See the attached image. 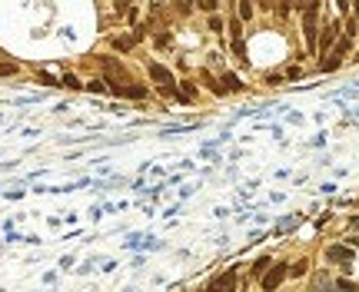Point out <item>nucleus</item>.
I'll use <instances>...</instances> for the list:
<instances>
[{
  "label": "nucleus",
  "instance_id": "2",
  "mask_svg": "<svg viewBox=\"0 0 359 292\" xmlns=\"http://www.w3.org/2000/svg\"><path fill=\"white\" fill-rule=\"evenodd\" d=\"M286 275H289V269H286V266H273L269 273H263V292H276Z\"/></svg>",
  "mask_w": 359,
  "mask_h": 292
},
{
  "label": "nucleus",
  "instance_id": "31",
  "mask_svg": "<svg viewBox=\"0 0 359 292\" xmlns=\"http://www.w3.org/2000/svg\"><path fill=\"white\" fill-rule=\"evenodd\" d=\"M256 3H260V10H269V7H273V0H256Z\"/></svg>",
  "mask_w": 359,
  "mask_h": 292
},
{
  "label": "nucleus",
  "instance_id": "17",
  "mask_svg": "<svg viewBox=\"0 0 359 292\" xmlns=\"http://www.w3.org/2000/svg\"><path fill=\"white\" fill-rule=\"evenodd\" d=\"M147 87H140V83H133V87H127V93H123V96H133V100H143V96H147Z\"/></svg>",
  "mask_w": 359,
  "mask_h": 292
},
{
  "label": "nucleus",
  "instance_id": "14",
  "mask_svg": "<svg viewBox=\"0 0 359 292\" xmlns=\"http://www.w3.org/2000/svg\"><path fill=\"white\" fill-rule=\"evenodd\" d=\"M193 7H196V0H173V10H176L180 17H187Z\"/></svg>",
  "mask_w": 359,
  "mask_h": 292
},
{
  "label": "nucleus",
  "instance_id": "16",
  "mask_svg": "<svg viewBox=\"0 0 359 292\" xmlns=\"http://www.w3.org/2000/svg\"><path fill=\"white\" fill-rule=\"evenodd\" d=\"M60 83H63L67 90H83V83H80V76H74V73H67V76H60Z\"/></svg>",
  "mask_w": 359,
  "mask_h": 292
},
{
  "label": "nucleus",
  "instance_id": "11",
  "mask_svg": "<svg viewBox=\"0 0 359 292\" xmlns=\"http://www.w3.org/2000/svg\"><path fill=\"white\" fill-rule=\"evenodd\" d=\"M223 87H227V93L229 90H243V80H240L236 73H223Z\"/></svg>",
  "mask_w": 359,
  "mask_h": 292
},
{
  "label": "nucleus",
  "instance_id": "1",
  "mask_svg": "<svg viewBox=\"0 0 359 292\" xmlns=\"http://www.w3.org/2000/svg\"><path fill=\"white\" fill-rule=\"evenodd\" d=\"M302 36H306V50L313 54L320 47V0H313L302 10Z\"/></svg>",
  "mask_w": 359,
  "mask_h": 292
},
{
  "label": "nucleus",
  "instance_id": "19",
  "mask_svg": "<svg viewBox=\"0 0 359 292\" xmlns=\"http://www.w3.org/2000/svg\"><path fill=\"white\" fill-rule=\"evenodd\" d=\"M229 43H233V54H236V60H243V63H246V43H243V40H229Z\"/></svg>",
  "mask_w": 359,
  "mask_h": 292
},
{
  "label": "nucleus",
  "instance_id": "22",
  "mask_svg": "<svg viewBox=\"0 0 359 292\" xmlns=\"http://www.w3.org/2000/svg\"><path fill=\"white\" fill-rule=\"evenodd\" d=\"M87 90H90V93H107L110 87H107L103 80H90V83H87Z\"/></svg>",
  "mask_w": 359,
  "mask_h": 292
},
{
  "label": "nucleus",
  "instance_id": "15",
  "mask_svg": "<svg viewBox=\"0 0 359 292\" xmlns=\"http://www.w3.org/2000/svg\"><path fill=\"white\" fill-rule=\"evenodd\" d=\"M313 292H333V282H329V275H316V282H313Z\"/></svg>",
  "mask_w": 359,
  "mask_h": 292
},
{
  "label": "nucleus",
  "instance_id": "28",
  "mask_svg": "<svg viewBox=\"0 0 359 292\" xmlns=\"http://www.w3.org/2000/svg\"><path fill=\"white\" fill-rule=\"evenodd\" d=\"M356 30H359L356 17H349V23H346V36H356Z\"/></svg>",
  "mask_w": 359,
  "mask_h": 292
},
{
  "label": "nucleus",
  "instance_id": "20",
  "mask_svg": "<svg viewBox=\"0 0 359 292\" xmlns=\"http://www.w3.org/2000/svg\"><path fill=\"white\" fill-rule=\"evenodd\" d=\"M14 73H20V63H0V80L3 76H14Z\"/></svg>",
  "mask_w": 359,
  "mask_h": 292
},
{
  "label": "nucleus",
  "instance_id": "26",
  "mask_svg": "<svg viewBox=\"0 0 359 292\" xmlns=\"http://www.w3.org/2000/svg\"><path fill=\"white\" fill-rule=\"evenodd\" d=\"M180 87H183V96H193V93H196V87H193V83H189V80H180Z\"/></svg>",
  "mask_w": 359,
  "mask_h": 292
},
{
  "label": "nucleus",
  "instance_id": "8",
  "mask_svg": "<svg viewBox=\"0 0 359 292\" xmlns=\"http://www.w3.org/2000/svg\"><path fill=\"white\" fill-rule=\"evenodd\" d=\"M227 30H229V40H243V20H240V17H229Z\"/></svg>",
  "mask_w": 359,
  "mask_h": 292
},
{
  "label": "nucleus",
  "instance_id": "12",
  "mask_svg": "<svg viewBox=\"0 0 359 292\" xmlns=\"http://www.w3.org/2000/svg\"><path fill=\"white\" fill-rule=\"evenodd\" d=\"M273 7H276V17L286 20V17H289V10H293V0H273Z\"/></svg>",
  "mask_w": 359,
  "mask_h": 292
},
{
  "label": "nucleus",
  "instance_id": "32",
  "mask_svg": "<svg viewBox=\"0 0 359 292\" xmlns=\"http://www.w3.org/2000/svg\"><path fill=\"white\" fill-rule=\"evenodd\" d=\"M353 17L359 20V0H353Z\"/></svg>",
  "mask_w": 359,
  "mask_h": 292
},
{
  "label": "nucleus",
  "instance_id": "9",
  "mask_svg": "<svg viewBox=\"0 0 359 292\" xmlns=\"http://www.w3.org/2000/svg\"><path fill=\"white\" fill-rule=\"evenodd\" d=\"M340 63H342V56H336L333 50H329V56H326V60H320V70H322V73H333Z\"/></svg>",
  "mask_w": 359,
  "mask_h": 292
},
{
  "label": "nucleus",
  "instance_id": "13",
  "mask_svg": "<svg viewBox=\"0 0 359 292\" xmlns=\"http://www.w3.org/2000/svg\"><path fill=\"white\" fill-rule=\"evenodd\" d=\"M200 80H203V83H207V87L216 93V96H223V93H227V87H223V83H216V76H209V73H203Z\"/></svg>",
  "mask_w": 359,
  "mask_h": 292
},
{
  "label": "nucleus",
  "instance_id": "23",
  "mask_svg": "<svg viewBox=\"0 0 359 292\" xmlns=\"http://www.w3.org/2000/svg\"><path fill=\"white\" fill-rule=\"evenodd\" d=\"M153 43H156V47H170V34H167V30H160V34L153 36Z\"/></svg>",
  "mask_w": 359,
  "mask_h": 292
},
{
  "label": "nucleus",
  "instance_id": "24",
  "mask_svg": "<svg viewBox=\"0 0 359 292\" xmlns=\"http://www.w3.org/2000/svg\"><path fill=\"white\" fill-rule=\"evenodd\" d=\"M266 269H269V259H266V256H263V259H260V262L253 266V275H263Z\"/></svg>",
  "mask_w": 359,
  "mask_h": 292
},
{
  "label": "nucleus",
  "instance_id": "21",
  "mask_svg": "<svg viewBox=\"0 0 359 292\" xmlns=\"http://www.w3.org/2000/svg\"><path fill=\"white\" fill-rule=\"evenodd\" d=\"M216 3H220V0H196V7H200L203 14H216Z\"/></svg>",
  "mask_w": 359,
  "mask_h": 292
},
{
  "label": "nucleus",
  "instance_id": "3",
  "mask_svg": "<svg viewBox=\"0 0 359 292\" xmlns=\"http://www.w3.org/2000/svg\"><path fill=\"white\" fill-rule=\"evenodd\" d=\"M336 36H340V20H333V23H326L320 34V47L316 50H322V54H329L333 50V43H336Z\"/></svg>",
  "mask_w": 359,
  "mask_h": 292
},
{
  "label": "nucleus",
  "instance_id": "10",
  "mask_svg": "<svg viewBox=\"0 0 359 292\" xmlns=\"http://www.w3.org/2000/svg\"><path fill=\"white\" fill-rule=\"evenodd\" d=\"M34 76H37V83H43V87H63L57 76H54V73H47V70H37Z\"/></svg>",
  "mask_w": 359,
  "mask_h": 292
},
{
  "label": "nucleus",
  "instance_id": "27",
  "mask_svg": "<svg viewBox=\"0 0 359 292\" xmlns=\"http://www.w3.org/2000/svg\"><path fill=\"white\" fill-rule=\"evenodd\" d=\"M113 7L120 10V14H127V10L133 7V0H113Z\"/></svg>",
  "mask_w": 359,
  "mask_h": 292
},
{
  "label": "nucleus",
  "instance_id": "4",
  "mask_svg": "<svg viewBox=\"0 0 359 292\" xmlns=\"http://www.w3.org/2000/svg\"><path fill=\"white\" fill-rule=\"evenodd\" d=\"M233 286H236V269H229V273H223L220 279H213V282H209V292H233Z\"/></svg>",
  "mask_w": 359,
  "mask_h": 292
},
{
  "label": "nucleus",
  "instance_id": "5",
  "mask_svg": "<svg viewBox=\"0 0 359 292\" xmlns=\"http://www.w3.org/2000/svg\"><path fill=\"white\" fill-rule=\"evenodd\" d=\"M326 259H329V262H349L353 253H349L346 246H329V249H326Z\"/></svg>",
  "mask_w": 359,
  "mask_h": 292
},
{
  "label": "nucleus",
  "instance_id": "18",
  "mask_svg": "<svg viewBox=\"0 0 359 292\" xmlns=\"http://www.w3.org/2000/svg\"><path fill=\"white\" fill-rule=\"evenodd\" d=\"M207 27H209V34H220V30H223L227 23H223V20L216 17V14H209V17H207Z\"/></svg>",
  "mask_w": 359,
  "mask_h": 292
},
{
  "label": "nucleus",
  "instance_id": "7",
  "mask_svg": "<svg viewBox=\"0 0 359 292\" xmlns=\"http://www.w3.org/2000/svg\"><path fill=\"white\" fill-rule=\"evenodd\" d=\"M253 10H256L253 0H236V17H240V20H249V17H253Z\"/></svg>",
  "mask_w": 359,
  "mask_h": 292
},
{
  "label": "nucleus",
  "instance_id": "30",
  "mask_svg": "<svg viewBox=\"0 0 359 292\" xmlns=\"http://www.w3.org/2000/svg\"><path fill=\"white\" fill-rule=\"evenodd\" d=\"M349 3H353V0H336V7H340L342 14H346V10H349Z\"/></svg>",
  "mask_w": 359,
  "mask_h": 292
},
{
  "label": "nucleus",
  "instance_id": "6",
  "mask_svg": "<svg viewBox=\"0 0 359 292\" xmlns=\"http://www.w3.org/2000/svg\"><path fill=\"white\" fill-rule=\"evenodd\" d=\"M110 47H113L116 54H130L133 47H136V36H113V40H110Z\"/></svg>",
  "mask_w": 359,
  "mask_h": 292
},
{
  "label": "nucleus",
  "instance_id": "25",
  "mask_svg": "<svg viewBox=\"0 0 359 292\" xmlns=\"http://www.w3.org/2000/svg\"><path fill=\"white\" fill-rule=\"evenodd\" d=\"M306 266H309V262H306V259H300V262L289 269V275H302V273H306Z\"/></svg>",
  "mask_w": 359,
  "mask_h": 292
},
{
  "label": "nucleus",
  "instance_id": "29",
  "mask_svg": "<svg viewBox=\"0 0 359 292\" xmlns=\"http://www.w3.org/2000/svg\"><path fill=\"white\" fill-rule=\"evenodd\" d=\"M336 289H342V292H356V286H353V282H346V279H342V282H336Z\"/></svg>",
  "mask_w": 359,
  "mask_h": 292
}]
</instances>
